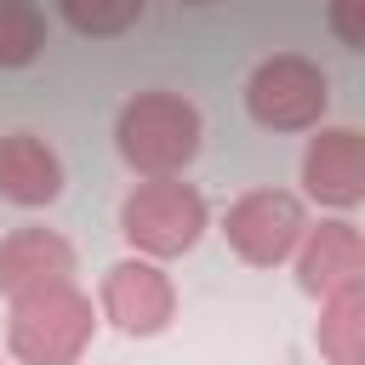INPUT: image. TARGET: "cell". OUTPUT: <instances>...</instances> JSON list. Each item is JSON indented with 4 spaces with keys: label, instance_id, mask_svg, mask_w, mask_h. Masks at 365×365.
<instances>
[{
    "label": "cell",
    "instance_id": "6da1fadb",
    "mask_svg": "<svg viewBox=\"0 0 365 365\" xmlns=\"http://www.w3.org/2000/svg\"><path fill=\"white\" fill-rule=\"evenodd\" d=\"M97 336V302L74 279L6 297V354L17 365H80Z\"/></svg>",
    "mask_w": 365,
    "mask_h": 365
},
{
    "label": "cell",
    "instance_id": "7a4b0ae2",
    "mask_svg": "<svg viewBox=\"0 0 365 365\" xmlns=\"http://www.w3.org/2000/svg\"><path fill=\"white\" fill-rule=\"evenodd\" d=\"M205 120L182 91H137L114 114V148L137 177H182L200 154Z\"/></svg>",
    "mask_w": 365,
    "mask_h": 365
},
{
    "label": "cell",
    "instance_id": "3957f363",
    "mask_svg": "<svg viewBox=\"0 0 365 365\" xmlns=\"http://www.w3.org/2000/svg\"><path fill=\"white\" fill-rule=\"evenodd\" d=\"M205 222H211V205L182 177H143L120 200V234H125L131 257H148V262H171V257L194 251Z\"/></svg>",
    "mask_w": 365,
    "mask_h": 365
},
{
    "label": "cell",
    "instance_id": "277c9868",
    "mask_svg": "<svg viewBox=\"0 0 365 365\" xmlns=\"http://www.w3.org/2000/svg\"><path fill=\"white\" fill-rule=\"evenodd\" d=\"M331 108V80L302 51H274L245 74V114L262 131H314Z\"/></svg>",
    "mask_w": 365,
    "mask_h": 365
},
{
    "label": "cell",
    "instance_id": "5b68a950",
    "mask_svg": "<svg viewBox=\"0 0 365 365\" xmlns=\"http://www.w3.org/2000/svg\"><path fill=\"white\" fill-rule=\"evenodd\" d=\"M308 228V205L291 188H245L222 211V240L245 268H279L291 262L297 240Z\"/></svg>",
    "mask_w": 365,
    "mask_h": 365
},
{
    "label": "cell",
    "instance_id": "8992f818",
    "mask_svg": "<svg viewBox=\"0 0 365 365\" xmlns=\"http://www.w3.org/2000/svg\"><path fill=\"white\" fill-rule=\"evenodd\" d=\"M97 319H108L120 336H160L177 319V285L165 262L148 257H120L103 268L97 285Z\"/></svg>",
    "mask_w": 365,
    "mask_h": 365
},
{
    "label": "cell",
    "instance_id": "52a82bcc",
    "mask_svg": "<svg viewBox=\"0 0 365 365\" xmlns=\"http://www.w3.org/2000/svg\"><path fill=\"white\" fill-rule=\"evenodd\" d=\"M302 194L331 217H348L365 200V137L354 125H314L302 148Z\"/></svg>",
    "mask_w": 365,
    "mask_h": 365
},
{
    "label": "cell",
    "instance_id": "ba28073f",
    "mask_svg": "<svg viewBox=\"0 0 365 365\" xmlns=\"http://www.w3.org/2000/svg\"><path fill=\"white\" fill-rule=\"evenodd\" d=\"M291 262H297V285L325 302L331 291L365 285V234L354 228V217H319L302 228Z\"/></svg>",
    "mask_w": 365,
    "mask_h": 365
},
{
    "label": "cell",
    "instance_id": "9c48e42d",
    "mask_svg": "<svg viewBox=\"0 0 365 365\" xmlns=\"http://www.w3.org/2000/svg\"><path fill=\"white\" fill-rule=\"evenodd\" d=\"M51 279H74V245L46 228V222H23L0 240V297L51 285Z\"/></svg>",
    "mask_w": 365,
    "mask_h": 365
},
{
    "label": "cell",
    "instance_id": "30bf717a",
    "mask_svg": "<svg viewBox=\"0 0 365 365\" xmlns=\"http://www.w3.org/2000/svg\"><path fill=\"white\" fill-rule=\"evenodd\" d=\"M63 154L34 137V131H6L0 137V200L23 205V211H40L63 194Z\"/></svg>",
    "mask_w": 365,
    "mask_h": 365
},
{
    "label": "cell",
    "instance_id": "8fae6325",
    "mask_svg": "<svg viewBox=\"0 0 365 365\" xmlns=\"http://www.w3.org/2000/svg\"><path fill=\"white\" fill-rule=\"evenodd\" d=\"M314 348L325 354V365H365V285L331 291L319 302Z\"/></svg>",
    "mask_w": 365,
    "mask_h": 365
},
{
    "label": "cell",
    "instance_id": "7c38bea8",
    "mask_svg": "<svg viewBox=\"0 0 365 365\" xmlns=\"http://www.w3.org/2000/svg\"><path fill=\"white\" fill-rule=\"evenodd\" d=\"M46 51V11L34 0H0V68H29Z\"/></svg>",
    "mask_w": 365,
    "mask_h": 365
},
{
    "label": "cell",
    "instance_id": "4fadbf2b",
    "mask_svg": "<svg viewBox=\"0 0 365 365\" xmlns=\"http://www.w3.org/2000/svg\"><path fill=\"white\" fill-rule=\"evenodd\" d=\"M57 11H63V23H68L74 34H86V40H114V34H125V29L143 23L148 0H57Z\"/></svg>",
    "mask_w": 365,
    "mask_h": 365
},
{
    "label": "cell",
    "instance_id": "5bb4252c",
    "mask_svg": "<svg viewBox=\"0 0 365 365\" xmlns=\"http://www.w3.org/2000/svg\"><path fill=\"white\" fill-rule=\"evenodd\" d=\"M331 34L348 46V51H365V0H331Z\"/></svg>",
    "mask_w": 365,
    "mask_h": 365
},
{
    "label": "cell",
    "instance_id": "9a60e30c",
    "mask_svg": "<svg viewBox=\"0 0 365 365\" xmlns=\"http://www.w3.org/2000/svg\"><path fill=\"white\" fill-rule=\"evenodd\" d=\"M182 6H211V0H182Z\"/></svg>",
    "mask_w": 365,
    "mask_h": 365
},
{
    "label": "cell",
    "instance_id": "2e32d148",
    "mask_svg": "<svg viewBox=\"0 0 365 365\" xmlns=\"http://www.w3.org/2000/svg\"><path fill=\"white\" fill-rule=\"evenodd\" d=\"M0 365H6V359H0Z\"/></svg>",
    "mask_w": 365,
    "mask_h": 365
}]
</instances>
